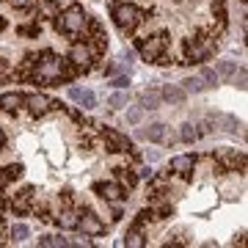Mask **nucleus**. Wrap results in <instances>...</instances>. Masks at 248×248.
<instances>
[{"mask_svg": "<svg viewBox=\"0 0 248 248\" xmlns=\"http://www.w3.org/2000/svg\"><path fill=\"white\" fill-rule=\"evenodd\" d=\"M3 31H6V19L0 17V33H3Z\"/></svg>", "mask_w": 248, "mask_h": 248, "instance_id": "41", "label": "nucleus"}, {"mask_svg": "<svg viewBox=\"0 0 248 248\" xmlns=\"http://www.w3.org/2000/svg\"><path fill=\"white\" fill-rule=\"evenodd\" d=\"M215 36H210L207 31H196L193 39H187L185 45V61H179V63H202L207 61L210 55H213L215 50V42H213Z\"/></svg>", "mask_w": 248, "mask_h": 248, "instance_id": "2", "label": "nucleus"}, {"mask_svg": "<svg viewBox=\"0 0 248 248\" xmlns=\"http://www.w3.org/2000/svg\"><path fill=\"white\" fill-rule=\"evenodd\" d=\"M33 204H36V187L25 185L19 193H14V199L9 202V210L14 215H31L33 213Z\"/></svg>", "mask_w": 248, "mask_h": 248, "instance_id": "5", "label": "nucleus"}, {"mask_svg": "<svg viewBox=\"0 0 248 248\" xmlns=\"http://www.w3.org/2000/svg\"><path fill=\"white\" fill-rule=\"evenodd\" d=\"M31 237V229H28L25 223H14L11 226V240H17V243H22V240Z\"/></svg>", "mask_w": 248, "mask_h": 248, "instance_id": "29", "label": "nucleus"}, {"mask_svg": "<svg viewBox=\"0 0 248 248\" xmlns=\"http://www.w3.org/2000/svg\"><path fill=\"white\" fill-rule=\"evenodd\" d=\"M179 138H182V141L185 143H193V141H199V138H202V130H199V127H196V124H182V133H179Z\"/></svg>", "mask_w": 248, "mask_h": 248, "instance_id": "25", "label": "nucleus"}, {"mask_svg": "<svg viewBox=\"0 0 248 248\" xmlns=\"http://www.w3.org/2000/svg\"><path fill=\"white\" fill-rule=\"evenodd\" d=\"M80 221H78V229L86 234V237H97V234H102L105 232V223L99 221V215L94 213V210H89V207H80Z\"/></svg>", "mask_w": 248, "mask_h": 248, "instance_id": "6", "label": "nucleus"}, {"mask_svg": "<svg viewBox=\"0 0 248 248\" xmlns=\"http://www.w3.org/2000/svg\"><path fill=\"white\" fill-rule=\"evenodd\" d=\"M42 33V25H19V36H39Z\"/></svg>", "mask_w": 248, "mask_h": 248, "instance_id": "34", "label": "nucleus"}, {"mask_svg": "<svg viewBox=\"0 0 248 248\" xmlns=\"http://www.w3.org/2000/svg\"><path fill=\"white\" fill-rule=\"evenodd\" d=\"M78 221H80V215L75 213L72 207H61V213L55 218V223H58L61 229H78Z\"/></svg>", "mask_w": 248, "mask_h": 248, "instance_id": "16", "label": "nucleus"}, {"mask_svg": "<svg viewBox=\"0 0 248 248\" xmlns=\"http://www.w3.org/2000/svg\"><path fill=\"white\" fill-rule=\"evenodd\" d=\"M141 177H143V179H155V171L146 166V169H141Z\"/></svg>", "mask_w": 248, "mask_h": 248, "instance_id": "39", "label": "nucleus"}, {"mask_svg": "<svg viewBox=\"0 0 248 248\" xmlns=\"http://www.w3.org/2000/svg\"><path fill=\"white\" fill-rule=\"evenodd\" d=\"M141 119H143V108L141 105L127 108V124H141Z\"/></svg>", "mask_w": 248, "mask_h": 248, "instance_id": "31", "label": "nucleus"}, {"mask_svg": "<svg viewBox=\"0 0 248 248\" xmlns=\"http://www.w3.org/2000/svg\"><path fill=\"white\" fill-rule=\"evenodd\" d=\"M138 138H146V141H152V143H166L169 130H166V124L155 122V124H149L146 130H138Z\"/></svg>", "mask_w": 248, "mask_h": 248, "instance_id": "14", "label": "nucleus"}, {"mask_svg": "<svg viewBox=\"0 0 248 248\" xmlns=\"http://www.w3.org/2000/svg\"><path fill=\"white\" fill-rule=\"evenodd\" d=\"M36 14L42 19H53L58 14V3L55 0H36Z\"/></svg>", "mask_w": 248, "mask_h": 248, "instance_id": "19", "label": "nucleus"}, {"mask_svg": "<svg viewBox=\"0 0 248 248\" xmlns=\"http://www.w3.org/2000/svg\"><path fill=\"white\" fill-rule=\"evenodd\" d=\"M39 246H69V240L66 237H39Z\"/></svg>", "mask_w": 248, "mask_h": 248, "instance_id": "33", "label": "nucleus"}, {"mask_svg": "<svg viewBox=\"0 0 248 248\" xmlns=\"http://www.w3.org/2000/svg\"><path fill=\"white\" fill-rule=\"evenodd\" d=\"M9 78H11V63L6 61V58H0V83L9 80Z\"/></svg>", "mask_w": 248, "mask_h": 248, "instance_id": "35", "label": "nucleus"}, {"mask_svg": "<svg viewBox=\"0 0 248 248\" xmlns=\"http://www.w3.org/2000/svg\"><path fill=\"white\" fill-rule=\"evenodd\" d=\"M99 138L105 141V149H108V152H113V155L133 149V143L127 141V135H122L119 130H113V127H102V130H99Z\"/></svg>", "mask_w": 248, "mask_h": 248, "instance_id": "8", "label": "nucleus"}, {"mask_svg": "<svg viewBox=\"0 0 248 248\" xmlns=\"http://www.w3.org/2000/svg\"><path fill=\"white\" fill-rule=\"evenodd\" d=\"M218 163H221V169L223 171H246V155L243 152H234V149H215L213 155Z\"/></svg>", "mask_w": 248, "mask_h": 248, "instance_id": "7", "label": "nucleus"}, {"mask_svg": "<svg viewBox=\"0 0 248 248\" xmlns=\"http://www.w3.org/2000/svg\"><path fill=\"white\" fill-rule=\"evenodd\" d=\"M69 99H75L80 108H94L97 105V94L83 86H69Z\"/></svg>", "mask_w": 248, "mask_h": 248, "instance_id": "13", "label": "nucleus"}, {"mask_svg": "<svg viewBox=\"0 0 248 248\" xmlns=\"http://www.w3.org/2000/svg\"><path fill=\"white\" fill-rule=\"evenodd\" d=\"M152 218H155V215H152V210H141V213H138V218L133 221V226H135V229H143Z\"/></svg>", "mask_w": 248, "mask_h": 248, "instance_id": "32", "label": "nucleus"}, {"mask_svg": "<svg viewBox=\"0 0 248 248\" xmlns=\"http://www.w3.org/2000/svg\"><path fill=\"white\" fill-rule=\"evenodd\" d=\"M152 215H155V218H171V215H174V207H171L169 202H160V199H152Z\"/></svg>", "mask_w": 248, "mask_h": 248, "instance_id": "21", "label": "nucleus"}, {"mask_svg": "<svg viewBox=\"0 0 248 248\" xmlns=\"http://www.w3.org/2000/svg\"><path fill=\"white\" fill-rule=\"evenodd\" d=\"M182 89H185V94H199V91H204V83L199 75H193V78L182 80Z\"/></svg>", "mask_w": 248, "mask_h": 248, "instance_id": "27", "label": "nucleus"}, {"mask_svg": "<svg viewBox=\"0 0 248 248\" xmlns=\"http://www.w3.org/2000/svg\"><path fill=\"white\" fill-rule=\"evenodd\" d=\"M160 102H163V97H160V91H155V89H146L141 94V108L143 110H155V108H160Z\"/></svg>", "mask_w": 248, "mask_h": 248, "instance_id": "20", "label": "nucleus"}, {"mask_svg": "<svg viewBox=\"0 0 248 248\" xmlns=\"http://www.w3.org/2000/svg\"><path fill=\"white\" fill-rule=\"evenodd\" d=\"M215 122L223 124V130H226V133H240V135H243V124H240L234 116H215Z\"/></svg>", "mask_w": 248, "mask_h": 248, "instance_id": "24", "label": "nucleus"}, {"mask_svg": "<svg viewBox=\"0 0 248 248\" xmlns=\"http://www.w3.org/2000/svg\"><path fill=\"white\" fill-rule=\"evenodd\" d=\"M237 89H246V69H240L237 75Z\"/></svg>", "mask_w": 248, "mask_h": 248, "instance_id": "38", "label": "nucleus"}, {"mask_svg": "<svg viewBox=\"0 0 248 248\" xmlns=\"http://www.w3.org/2000/svg\"><path fill=\"white\" fill-rule=\"evenodd\" d=\"M94 193L102 196L105 202H124L127 199V190L119 182H94Z\"/></svg>", "mask_w": 248, "mask_h": 248, "instance_id": "11", "label": "nucleus"}, {"mask_svg": "<svg viewBox=\"0 0 248 248\" xmlns=\"http://www.w3.org/2000/svg\"><path fill=\"white\" fill-rule=\"evenodd\" d=\"M66 58H69V61H72V63H75V66L80 69V75H83V72H89L91 66H94V63H91V58H94V53H91V47L86 45V42H75Z\"/></svg>", "mask_w": 248, "mask_h": 248, "instance_id": "9", "label": "nucleus"}, {"mask_svg": "<svg viewBox=\"0 0 248 248\" xmlns=\"http://www.w3.org/2000/svg\"><path fill=\"white\" fill-rule=\"evenodd\" d=\"M19 108H22V94H3V97H0V110H3V113L17 116Z\"/></svg>", "mask_w": 248, "mask_h": 248, "instance_id": "17", "label": "nucleus"}, {"mask_svg": "<svg viewBox=\"0 0 248 248\" xmlns=\"http://www.w3.org/2000/svg\"><path fill=\"white\" fill-rule=\"evenodd\" d=\"M6 143H9V138H6V133H3V130H0V152L6 149Z\"/></svg>", "mask_w": 248, "mask_h": 248, "instance_id": "40", "label": "nucleus"}, {"mask_svg": "<svg viewBox=\"0 0 248 248\" xmlns=\"http://www.w3.org/2000/svg\"><path fill=\"white\" fill-rule=\"evenodd\" d=\"M193 169H196V157L193 155H177V157H171V163H169V171L179 174L182 179L193 177Z\"/></svg>", "mask_w": 248, "mask_h": 248, "instance_id": "12", "label": "nucleus"}, {"mask_svg": "<svg viewBox=\"0 0 248 248\" xmlns=\"http://www.w3.org/2000/svg\"><path fill=\"white\" fill-rule=\"evenodd\" d=\"M199 78H202L204 89H210V86H215V83H218V75H215V69H207V66L199 72Z\"/></svg>", "mask_w": 248, "mask_h": 248, "instance_id": "30", "label": "nucleus"}, {"mask_svg": "<svg viewBox=\"0 0 248 248\" xmlns=\"http://www.w3.org/2000/svg\"><path fill=\"white\" fill-rule=\"evenodd\" d=\"M215 75L223 80H232L234 75H237V63L234 61H218L215 63Z\"/></svg>", "mask_w": 248, "mask_h": 248, "instance_id": "22", "label": "nucleus"}, {"mask_svg": "<svg viewBox=\"0 0 248 248\" xmlns=\"http://www.w3.org/2000/svg\"><path fill=\"white\" fill-rule=\"evenodd\" d=\"M9 6H14V9H28L31 6V0H6Z\"/></svg>", "mask_w": 248, "mask_h": 248, "instance_id": "37", "label": "nucleus"}, {"mask_svg": "<svg viewBox=\"0 0 248 248\" xmlns=\"http://www.w3.org/2000/svg\"><path fill=\"white\" fill-rule=\"evenodd\" d=\"M110 86H113V89H127V86H130V78H124V75H119V78H113V80H110Z\"/></svg>", "mask_w": 248, "mask_h": 248, "instance_id": "36", "label": "nucleus"}, {"mask_svg": "<svg viewBox=\"0 0 248 248\" xmlns=\"http://www.w3.org/2000/svg\"><path fill=\"white\" fill-rule=\"evenodd\" d=\"M108 105L113 108V110H122V108H127V105H130L127 91H116V94H110V97H108Z\"/></svg>", "mask_w": 248, "mask_h": 248, "instance_id": "26", "label": "nucleus"}, {"mask_svg": "<svg viewBox=\"0 0 248 248\" xmlns=\"http://www.w3.org/2000/svg\"><path fill=\"white\" fill-rule=\"evenodd\" d=\"M0 221H3V218H0Z\"/></svg>", "mask_w": 248, "mask_h": 248, "instance_id": "42", "label": "nucleus"}, {"mask_svg": "<svg viewBox=\"0 0 248 248\" xmlns=\"http://www.w3.org/2000/svg\"><path fill=\"white\" fill-rule=\"evenodd\" d=\"M22 102L28 105V110H31L33 119H42V116H47L53 108H58V102H53V99L45 97V94H28V97H22Z\"/></svg>", "mask_w": 248, "mask_h": 248, "instance_id": "10", "label": "nucleus"}, {"mask_svg": "<svg viewBox=\"0 0 248 248\" xmlns=\"http://www.w3.org/2000/svg\"><path fill=\"white\" fill-rule=\"evenodd\" d=\"M166 47H169V33L166 31H157V33L138 39V53H141L143 61L149 63H157V58L166 53Z\"/></svg>", "mask_w": 248, "mask_h": 248, "instance_id": "4", "label": "nucleus"}, {"mask_svg": "<svg viewBox=\"0 0 248 248\" xmlns=\"http://www.w3.org/2000/svg\"><path fill=\"white\" fill-rule=\"evenodd\" d=\"M53 19H55V31L58 33L69 36V39H78V33L83 31L86 19H89V14L80 9V6H69L63 14H55Z\"/></svg>", "mask_w": 248, "mask_h": 248, "instance_id": "3", "label": "nucleus"}, {"mask_svg": "<svg viewBox=\"0 0 248 248\" xmlns=\"http://www.w3.org/2000/svg\"><path fill=\"white\" fill-rule=\"evenodd\" d=\"M110 17H113L116 28L122 31V33H135L138 31V25H141L143 19L149 17V11L138 9L135 3H113L110 6Z\"/></svg>", "mask_w": 248, "mask_h": 248, "instance_id": "1", "label": "nucleus"}, {"mask_svg": "<svg viewBox=\"0 0 248 248\" xmlns=\"http://www.w3.org/2000/svg\"><path fill=\"white\" fill-rule=\"evenodd\" d=\"M0 171H3V177L9 179V185H11L14 179L22 177V171H25V169H22V163H11V166H6V169H0Z\"/></svg>", "mask_w": 248, "mask_h": 248, "instance_id": "28", "label": "nucleus"}, {"mask_svg": "<svg viewBox=\"0 0 248 248\" xmlns=\"http://www.w3.org/2000/svg\"><path fill=\"white\" fill-rule=\"evenodd\" d=\"M113 177H116V182H119L124 190H133V187L138 185V174H135L133 169H127V166H119V169H113Z\"/></svg>", "mask_w": 248, "mask_h": 248, "instance_id": "15", "label": "nucleus"}, {"mask_svg": "<svg viewBox=\"0 0 248 248\" xmlns=\"http://www.w3.org/2000/svg\"><path fill=\"white\" fill-rule=\"evenodd\" d=\"M124 246H130V248H141V246H146L143 229H135V226H130V232H127V237H124Z\"/></svg>", "mask_w": 248, "mask_h": 248, "instance_id": "23", "label": "nucleus"}, {"mask_svg": "<svg viewBox=\"0 0 248 248\" xmlns=\"http://www.w3.org/2000/svg\"><path fill=\"white\" fill-rule=\"evenodd\" d=\"M160 97L166 99V102H171V105H182L187 99V94H185L182 86H166V89L160 91Z\"/></svg>", "mask_w": 248, "mask_h": 248, "instance_id": "18", "label": "nucleus"}]
</instances>
